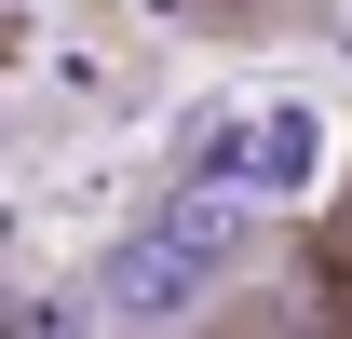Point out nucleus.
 Returning <instances> with one entry per match:
<instances>
[{
  "instance_id": "f257e3e1",
  "label": "nucleus",
  "mask_w": 352,
  "mask_h": 339,
  "mask_svg": "<svg viewBox=\"0 0 352 339\" xmlns=\"http://www.w3.org/2000/svg\"><path fill=\"white\" fill-rule=\"evenodd\" d=\"M204 163H217V176H244L258 204H298V190H311V163H325V136H311V109H298V95H271V109H230V136H204Z\"/></svg>"
},
{
  "instance_id": "f03ea898",
  "label": "nucleus",
  "mask_w": 352,
  "mask_h": 339,
  "mask_svg": "<svg viewBox=\"0 0 352 339\" xmlns=\"http://www.w3.org/2000/svg\"><path fill=\"white\" fill-rule=\"evenodd\" d=\"M311 258H325V298L352 312V176H339V204H325V231H311Z\"/></svg>"
},
{
  "instance_id": "7ed1b4c3",
  "label": "nucleus",
  "mask_w": 352,
  "mask_h": 339,
  "mask_svg": "<svg viewBox=\"0 0 352 339\" xmlns=\"http://www.w3.org/2000/svg\"><path fill=\"white\" fill-rule=\"evenodd\" d=\"M311 14H325V28H339V41H352V0H311Z\"/></svg>"
}]
</instances>
